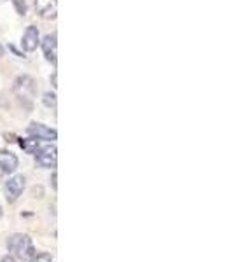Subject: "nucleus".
<instances>
[{
	"label": "nucleus",
	"mask_w": 232,
	"mask_h": 262,
	"mask_svg": "<svg viewBox=\"0 0 232 262\" xmlns=\"http://www.w3.org/2000/svg\"><path fill=\"white\" fill-rule=\"evenodd\" d=\"M7 247H9L11 252H14L19 259H28V257H33V245H32V239L25 234H14L7 239Z\"/></svg>",
	"instance_id": "obj_1"
},
{
	"label": "nucleus",
	"mask_w": 232,
	"mask_h": 262,
	"mask_svg": "<svg viewBox=\"0 0 232 262\" xmlns=\"http://www.w3.org/2000/svg\"><path fill=\"white\" fill-rule=\"evenodd\" d=\"M37 164L42 168H54L56 166V159H58V150L54 145H48L44 149L37 150Z\"/></svg>",
	"instance_id": "obj_2"
},
{
	"label": "nucleus",
	"mask_w": 232,
	"mask_h": 262,
	"mask_svg": "<svg viewBox=\"0 0 232 262\" xmlns=\"http://www.w3.org/2000/svg\"><path fill=\"white\" fill-rule=\"evenodd\" d=\"M25 189V177L23 175H16L6 184V196H7V201L9 203H14L18 198L21 196Z\"/></svg>",
	"instance_id": "obj_3"
},
{
	"label": "nucleus",
	"mask_w": 232,
	"mask_h": 262,
	"mask_svg": "<svg viewBox=\"0 0 232 262\" xmlns=\"http://www.w3.org/2000/svg\"><path fill=\"white\" fill-rule=\"evenodd\" d=\"M27 131L30 137L37 138V140H56V137H58L54 129H51L44 124H37V122H32L27 128Z\"/></svg>",
	"instance_id": "obj_4"
},
{
	"label": "nucleus",
	"mask_w": 232,
	"mask_h": 262,
	"mask_svg": "<svg viewBox=\"0 0 232 262\" xmlns=\"http://www.w3.org/2000/svg\"><path fill=\"white\" fill-rule=\"evenodd\" d=\"M14 91H16V95H18L19 98L30 100L32 96H33V93H35L33 79L28 77V75H23V77H19L18 81H16V84H14Z\"/></svg>",
	"instance_id": "obj_5"
},
{
	"label": "nucleus",
	"mask_w": 232,
	"mask_h": 262,
	"mask_svg": "<svg viewBox=\"0 0 232 262\" xmlns=\"http://www.w3.org/2000/svg\"><path fill=\"white\" fill-rule=\"evenodd\" d=\"M42 49H44V56L48 58L53 65H56V60H58L56 58L58 56V53H56V33L44 37V40H42Z\"/></svg>",
	"instance_id": "obj_6"
},
{
	"label": "nucleus",
	"mask_w": 232,
	"mask_h": 262,
	"mask_svg": "<svg viewBox=\"0 0 232 262\" xmlns=\"http://www.w3.org/2000/svg\"><path fill=\"white\" fill-rule=\"evenodd\" d=\"M56 0H35V9L42 18H56Z\"/></svg>",
	"instance_id": "obj_7"
},
{
	"label": "nucleus",
	"mask_w": 232,
	"mask_h": 262,
	"mask_svg": "<svg viewBox=\"0 0 232 262\" xmlns=\"http://www.w3.org/2000/svg\"><path fill=\"white\" fill-rule=\"evenodd\" d=\"M21 44H23V49L28 51V53L35 51L37 46H39V30H37L35 27H28L23 35V42H21Z\"/></svg>",
	"instance_id": "obj_8"
},
{
	"label": "nucleus",
	"mask_w": 232,
	"mask_h": 262,
	"mask_svg": "<svg viewBox=\"0 0 232 262\" xmlns=\"http://www.w3.org/2000/svg\"><path fill=\"white\" fill-rule=\"evenodd\" d=\"M18 168V158L12 152L2 150L0 152V170L4 173H12Z\"/></svg>",
	"instance_id": "obj_9"
},
{
	"label": "nucleus",
	"mask_w": 232,
	"mask_h": 262,
	"mask_svg": "<svg viewBox=\"0 0 232 262\" xmlns=\"http://www.w3.org/2000/svg\"><path fill=\"white\" fill-rule=\"evenodd\" d=\"M19 147L28 154H35L39 150V140L37 138H27V140H19Z\"/></svg>",
	"instance_id": "obj_10"
},
{
	"label": "nucleus",
	"mask_w": 232,
	"mask_h": 262,
	"mask_svg": "<svg viewBox=\"0 0 232 262\" xmlns=\"http://www.w3.org/2000/svg\"><path fill=\"white\" fill-rule=\"evenodd\" d=\"M44 105L45 107H56V95L54 93H45L44 95Z\"/></svg>",
	"instance_id": "obj_11"
},
{
	"label": "nucleus",
	"mask_w": 232,
	"mask_h": 262,
	"mask_svg": "<svg viewBox=\"0 0 232 262\" xmlns=\"http://www.w3.org/2000/svg\"><path fill=\"white\" fill-rule=\"evenodd\" d=\"M12 4H14L16 11H18L21 16H25V14H27V4H25L23 0H12Z\"/></svg>",
	"instance_id": "obj_12"
},
{
	"label": "nucleus",
	"mask_w": 232,
	"mask_h": 262,
	"mask_svg": "<svg viewBox=\"0 0 232 262\" xmlns=\"http://www.w3.org/2000/svg\"><path fill=\"white\" fill-rule=\"evenodd\" d=\"M30 262H51L49 253H39V255H33Z\"/></svg>",
	"instance_id": "obj_13"
},
{
	"label": "nucleus",
	"mask_w": 232,
	"mask_h": 262,
	"mask_svg": "<svg viewBox=\"0 0 232 262\" xmlns=\"http://www.w3.org/2000/svg\"><path fill=\"white\" fill-rule=\"evenodd\" d=\"M2 262H16V260L12 259V257H4V259H2Z\"/></svg>",
	"instance_id": "obj_14"
},
{
	"label": "nucleus",
	"mask_w": 232,
	"mask_h": 262,
	"mask_svg": "<svg viewBox=\"0 0 232 262\" xmlns=\"http://www.w3.org/2000/svg\"><path fill=\"white\" fill-rule=\"evenodd\" d=\"M53 187L56 189V173H53Z\"/></svg>",
	"instance_id": "obj_15"
},
{
	"label": "nucleus",
	"mask_w": 232,
	"mask_h": 262,
	"mask_svg": "<svg viewBox=\"0 0 232 262\" xmlns=\"http://www.w3.org/2000/svg\"><path fill=\"white\" fill-rule=\"evenodd\" d=\"M0 56H4V48L0 46Z\"/></svg>",
	"instance_id": "obj_16"
},
{
	"label": "nucleus",
	"mask_w": 232,
	"mask_h": 262,
	"mask_svg": "<svg viewBox=\"0 0 232 262\" xmlns=\"http://www.w3.org/2000/svg\"><path fill=\"white\" fill-rule=\"evenodd\" d=\"M0 217H2V208H0Z\"/></svg>",
	"instance_id": "obj_17"
}]
</instances>
